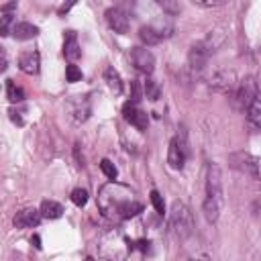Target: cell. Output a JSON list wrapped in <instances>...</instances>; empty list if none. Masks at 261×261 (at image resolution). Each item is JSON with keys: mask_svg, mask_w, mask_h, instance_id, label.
<instances>
[{"mask_svg": "<svg viewBox=\"0 0 261 261\" xmlns=\"http://www.w3.org/2000/svg\"><path fill=\"white\" fill-rule=\"evenodd\" d=\"M133 196L135 194L128 188L110 181V184L100 188L98 206H100L104 216H108L112 220H126V218L135 216L143 210V204L137 202Z\"/></svg>", "mask_w": 261, "mask_h": 261, "instance_id": "cell-1", "label": "cell"}, {"mask_svg": "<svg viewBox=\"0 0 261 261\" xmlns=\"http://www.w3.org/2000/svg\"><path fill=\"white\" fill-rule=\"evenodd\" d=\"M222 208V175L216 163H208L206 169V198H204V216L208 222H216Z\"/></svg>", "mask_w": 261, "mask_h": 261, "instance_id": "cell-2", "label": "cell"}, {"mask_svg": "<svg viewBox=\"0 0 261 261\" xmlns=\"http://www.w3.org/2000/svg\"><path fill=\"white\" fill-rule=\"evenodd\" d=\"M169 226L173 230V234L177 239H188L194 230V216L192 210L188 208L186 202L175 200L171 204V212H169Z\"/></svg>", "mask_w": 261, "mask_h": 261, "instance_id": "cell-3", "label": "cell"}, {"mask_svg": "<svg viewBox=\"0 0 261 261\" xmlns=\"http://www.w3.org/2000/svg\"><path fill=\"white\" fill-rule=\"evenodd\" d=\"M169 35H171V22L163 16L159 20H153V22L141 27V31H139L141 41L147 43V45H157L161 39H165Z\"/></svg>", "mask_w": 261, "mask_h": 261, "instance_id": "cell-4", "label": "cell"}, {"mask_svg": "<svg viewBox=\"0 0 261 261\" xmlns=\"http://www.w3.org/2000/svg\"><path fill=\"white\" fill-rule=\"evenodd\" d=\"M228 163H230V167L239 169L241 173H245V175H249L253 179H259V159L255 155L239 151V153L228 155Z\"/></svg>", "mask_w": 261, "mask_h": 261, "instance_id": "cell-5", "label": "cell"}, {"mask_svg": "<svg viewBox=\"0 0 261 261\" xmlns=\"http://www.w3.org/2000/svg\"><path fill=\"white\" fill-rule=\"evenodd\" d=\"M128 59H130V63H133L139 71H143V73H151V71L155 69V57H153V53H151L149 49H145V47H133V49L128 51Z\"/></svg>", "mask_w": 261, "mask_h": 261, "instance_id": "cell-6", "label": "cell"}, {"mask_svg": "<svg viewBox=\"0 0 261 261\" xmlns=\"http://www.w3.org/2000/svg\"><path fill=\"white\" fill-rule=\"evenodd\" d=\"M106 20H108V27L114 33H118V35L128 33V16L122 8H108L106 10Z\"/></svg>", "mask_w": 261, "mask_h": 261, "instance_id": "cell-7", "label": "cell"}, {"mask_svg": "<svg viewBox=\"0 0 261 261\" xmlns=\"http://www.w3.org/2000/svg\"><path fill=\"white\" fill-rule=\"evenodd\" d=\"M122 114H124L126 122H130V124H133V126H137L139 130H145V128H147V124H149L147 114H145L137 104H133V102H126V104L122 106Z\"/></svg>", "mask_w": 261, "mask_h": 261, "instance_id": "cell-8", "label": "cell"}, {"mask_svg": "<svg viewBox=\"0 0 261 261\" xmlns=\"http://www.w3.org/2000/svg\"><path fill=\"white\" fill-rule=\"evenodd\" d=\"M167 163L173 167V169H181L184 163H186V149L181 145V141L175 137L169 141V151H167Z\"/></svg>", "mask_w": 261, "mask_h": 261, "instance_id": "cell-9", "label": "cell"}, {"mask_svg": "<svg viewBox=\"0 0 261 261\" xmlns=\"http://www.w3.org/2000/svg\"><path fill=\"white\" fill-rule=\"evenodd\" d=\"M41 222V212L35 208H24L20 212H16L14 216V226L16 228H33Z\"/></svg>", "mask_w": 261, "mask_h": 261, "instance_id": "cell-10", "label": "cell"}, {"mask_svg": "<svg viewBox=\"0 0 261 261\" xmlns=\"http://www.w3.org/2000/svg\"><path fill=\"white\" fill-rule=\"evenodd\" d=\"M39 65H41V61H39V53H37V51H24V53L18 57V67H20L24 73H29V75L39 73Z\"/></svg>", "mask_w": 261, "mask_h": 261, "instance_id": "cell-11", "label": "cell"}, {"mask_svg": "<svg viewBox=\"0 0 261 261\" xmlns=\"http://www.w3.org/2000/svg\"><path fill=\"white\" fill-rule=\"evenodd\" d=\"M63 55H65L69 61H75V59H80V55H82V49H80V45H77V37H75L73 31H67V33H65Z\"/></svg>", "mask_w": 261, "mask_h": 261, "instance_id": "cell-12", "label": "cell"}, {"mask_svg": "<svg viewBox=\"0 0 261 261\" xmlns=\"http://www.w3.org/2000/svg\"><path fill=\"white\" fill-rule=\"evenodd\" d=\"M37 33H39V29H37L35 24H31V22H18V24H14V29H12V35H14V39H18V41H29V39L37 37Z\"/></svg>", "mask_w": 261, "mask_h": 261, "instance_id": "cell-13", "label": "cell"}, {"mask_svg": "<svg viewBox=\"0 0 261 261\" xmlns=\"http://www.w3.org/2000/svg\"><path fill=\"white\" fill-rule=\"evenodd\" d=\"M39 212H41V218H49V220H55V218H59V216L63 214V206H61L59 202H53V200H45V202L41 204Z\"/></svg>", "mask_w": 261, "mask_h": 261, "instance_id": "cell-14", "label": "cell"}, {"mask_svg": "<svg viewBox=\"0 0 261 261\" xmlns=\"http://www.w3.org/2000/svg\"><path fill=\"white\" fill-rule=\"evenodd\" d=\"M247 118H249V122H251L255 128L261 124V102H259V96H255V98L251 100V104L247 106Z\"/></svg>", "mask_w": 261, "mask_h": 261, "instance_id": "cell-15", "label": "cell"}, {"mask_svg": "<svg viewBox=\"0 0 261 261\" xmlns=\"http://www.w3.org/2000/svg\"><path fill=\"white\" fill-rule=\"evenodd\" d=\"M104 80H106L108 88H110L114 94H120V92H122V80H120V75H118V71H116L114 67H108V69L104 71Z\"/></svg>", "mask_w": 261, "mask_h": 261, "instance_id": "cell-16", "label": "cell"}, {"mask_svg": "<svg viewBox=\"0 0 261 261\" xmlns=\"http://www.w3.org/2000/svg\"><path fill=\"white\" fill-rule=\"evenodd\" d=\"M232 80H234V77H232L230 71H218L214 77H210V84L224 90V88H230V86H232Z\"/></svg>", "mask_w": 261, "mask_h": 261, "instance_id": "cell-17", "label": "cell"}, {"mask_svg": "<svg viewBox=\"0 0 261 261\" xmlns=\"http://www.w3.org/2000/svg\"><path fill=\"white\" fill-rule=\"evenodd\" d=\"M6 96H8V100L14 104V102H22L24 100V92H22V88H18L12 80H8L6 82Z\"/></svg>", "mask_w": 261, "mask_h": 261, "instance_id": "cell-18", "label": "cell"}, {"mask_svg": "<svg viewBox=\"0 0 261 261\" xmlns=\"http://www.w3.org/2000/svg\"><path fill=\"white\" fill-rule=\"evenodd\" d=\"M100 169H102V173L108 177V179H116V175H118V171H116V167H114V163L110 161V159H102L100 161Z\"/></svg>", "mask_w": 261, "mask_h": 261, "instance_id": "cell-19", "label": "cell"}, {"mask_svg": "<svg viewBox=\"0 0 261 261\" xmlns=\"http://www.w3.org/2000/svg\"><path fill=\"white\" fill-rule=\"evenodd\" d=\"M71 202L75 204V206H86V202H88V192L84 190V188H75L73 192H71Z\"/></svg>", "mask_w": 261, "mask_h": 261, "instance_id": "cell-20", "label": "cell"}, {"mask_svg": "<svg viewBox=\"0 0 261 261\" xmlns=\"http://www.w3.org/2000/svg\"><path fill=\"white\" fill-rule=\"evenodd\" d=\"M151 204L155 206L157 214H163V212H165V202H163V196H161L157 190H153V192H151Z\"/></svg>", "mask_w": 261, "mask_h": 261, "instance_id": "cell-21", "label": "cell"}, {"mask_svg": "<svg viewBox=\"0 0 261 261\" xmlns=\"http://www.w3.org/2000/svg\"><path fill=\"white\" fill-rule=\"evenodd\" d=\"M65 77H67V82H80L82 80V71L77 69V65H73V63H69L67 67H65Z\"/></svg>", "mask_w": 261, "mask_h": 261, "instance_id": "cell-22", "label": "cell"}, {"mask_svg": "<svg viewBox=\"0 0 261 261\" xmlns=\"http://www.w3.org/2000/svg\"><path fill=\"white\" fill-rule=\"evenodd\" d=\"M145 96L149 100H157L159 98V88H157V84L153 80H147L145 82Z\"/></svg>", "mask_w": 261, "mask_h": 261, "instance_id": "cell-23", "label": "cell"}, {"mask_svg": "<svg viewBox=\"0 0 261 261\" xmlns=\"http://www.w3.org/2000/svg\"><path fill=\"white\" fill-rule=\"evenodd\" d=\"M14 16L12 14H2L0 16V37H6L10 33V24H12Z\"/></svg>", "mask_w": 261, "mask_h": 261, "instance_id": "cell-24", "label": "cell"}, {"mask_svg": "<svg viewBox=\"0 0 261 261\" xmlns=\"http://www.w3.org/2000/svg\"><path fill=\"white\" fill-rule=\"evenodd\" d=\"M159 6H161L163 10H167L169 16H173V14H177V12L181 10V6H179L177 2H159Z\"/></svg>", "mask_w": 261, "mask_h": 261, "instance_id": "cell-25", "label": "cell"}, {"mask_svg": "<svg viewBox=\"0 0 261 261\" xmlns=\"http://www.w3.org/2000/svg\"><path fill=\"white\" fill-rule=\"evenodd\" d=\"M6 67H8V55H6L4 47H0V73H2Z\"/></svg>", "mask_w": 261, "mask_h": 261, "instance_id": "cell-26", "label": "cell"}, {"mask_svg": "<svg viewBox=\"0 0 261 261\" xmlns=\"http://www.w3.org/2000/svg\"><path fill=\"white\" fill-rule=\"evenodd\" d=\"M16 8V2H10V4H2L0 6V10L4 12V14H10V10H14Z\"/></svg>", "mask_w": 261, "mask_h": 261, "instance_id": "cell-27", "label": "cell"}, {"mask_svg": "<svg viewBox=\"0 0 261 261\" xmlns=\"http://www.w3.org/2000/svg\"><path fill=\"white\" fill-rule=\"evenodd\" d=\"M10 118H12V122H16V124H22V118L18 116V112H14V110H10Z\"/></svg>", "mask_w": 261, "mask_h": 261, "instance_id": "cell-28", "label": "cell"}, {"mask_svg": "<svg viewBox=\"0 0 261 261\" xmlns=\"http://www.w3.org/2000/svg\"><path fill=\"white\" fill-rule=\"evenodd\" d=\"M31 243L35 245V249H41V239H39V234H35V237L31 239Z\"/></svg>", "mask_w": 261, "mask_h": 261, "instance_id": "cell-29", "label": "cell"}, {"mask_svg": "<svg viewBox=\"0 0 261 261\" xmlns=\"http://www.w3.org/2000/svg\"><path fill=\"white\" fill-rule=\"evenodd\" d=\"M190 261H206V259H190Z\"/></svg>", "mask_w": 261, "mask_h": 261, "instance_id": "cell-30", "label": "cell"}, {"mask_svg": "<svg viewBox=\"0 0 261 261\" xmlns=\"http://www.w3.org/2000/svg\"><path fill=\"white\" fill-rule=\"evenodd\" d=\"M86 261H94V259H92V257H88V259H86Z\"/></svg>", "mask_w": 261, "mask_h": 261, "instance_id": "cell-31", "label": "cell"}]
</instances>
